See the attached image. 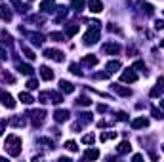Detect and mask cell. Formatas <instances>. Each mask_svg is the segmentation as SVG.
Returning a JSON list of instances; mask_svg holds the SVG:
<instances>
[{
	"label": "cell",
	"instance_id": "cell-41",
	"mask_svg": "<svg viewBox=\"0 0 164 162\" xmlns=\"http://www.w3.org/2000/svg\"><path fill=\"white\" fill-rule=\"evenodd\" d=\"M107 76H109V73H99V74H96V78L97 80H105Z\"/></svg>",
	"mask_w": 164,
	"mask_h": 162
},
{
	"label": "cell",
	"instance_id": "cell-24",
	"mask_svg": "<svg viewBox=\"0 0 164 162\" xmlns=\"http://www.w3.org/2000/svg\"><path fill=\"white\" fill-rule=\"evenodd\" d=\"M65 33H67V36H75V34L78 33V25H67Z\"/></svg>",
	"mask_w": 164,
	"mask_h": 162
},
{
	"label": "cell",
	"instance_id": "cell-37",
	"mask_svg": "<svg viewBox=\"0 0 164 162\" xmlns=\"http://www.w3.org/2000/svg\"><path fill=\"white\" fill-rule=\"evenodd\" d=\"M76 103H78V105H90L92 101L88 99V97H82V95H80V97H78V101H76Z\"/></svg>",
	"mask_w": 164,
	"mask_h": 162
},
{
	"label": "cell",
	"instance_id": "cell-16",
	"mask_svg": "<svg viewBox=\"0 0 164 162\" xmlns=\"http://www.w3.org/2000/svg\"><path fill=\"white\" fill-rule=\"evenodd\" d=\"M118 69H120V61H109V63H107V73H117L118 71Z\"/></svg>",
	"mask_w": 164,
	"mask_h": 162
},
{
	"label": "cell",
	"instance_id": "cell-3",
	"mask_svg": "<svg viewBox=\"0 0 164 162\" xmlns=\"http://www.w3.org/2000/svg\"><path fill=\"white\" fill-rule=\"evenodd\" d=\"M44 57H48V59H55V61H63V52L48 48V50H44Z\"/></svg>",
	"mask_w": 164,
	"mask_h": 162
},
{
	"label": "cell",
	"instance_id": "cell-8",
	"mask_svg": "<svg viewBox=\"0 0 164 162\" xmlns=\"http://www.w3.org/2000/svg\"><path fill=\"white\" fill-rule=\"evenodd\" d=\"M113 90H115L118 95H122V97H128V95H132L130 88H124V86H120V84H113Z\"/></svg>",
	"mask_w": 164,
	"mask_h": 162
},
{
	"label": "cell",
	"instance_id": "cell-27",
	"mask_svg": "<svg viewBox=\"0 0 164 162\" xmlns=\"http://www.w3.org/2000/svg\"><path fill=\"white\" fill-rule=\"evenodd\" d=\"M94 141H96V136H94V133H88V136L82 137V143H86V145H92Z\"/></svg>",
	"mask_w": 164,
	"mask_h": 162
},
{
	"label": "cell",
	"instance_id": "cell-43",
	"mask_svg": "<svg viewBox=\"0 0 164 162\" xmlns=\"http://www.w3.org/2000/svg\"><path fill=\"white\" fill-rule=\"evenodd\" d=\"M153 116L155 118H164V115H162L160 111H156V109H153Z\"/></svg>",
	"mask_w": 164,
	"mask_h": 162
},
{
	"label": "cell",
	"instance_id": "cell-6",
	"mask_svg": "<svg viewBox=\"0 0 164 162\" xmlns=\"http://www.w3.org/2000/svg\"><path fill=\"white\" fill-rule=\"evenodd\" d=\"M44 115H46L44 111H34V112H31V116H33V124H34V126H40L42 122H44Z\"/></svg>",
	"mask_w": 164,
	"mask_h": 162
},
{
	"label": "cell",
	"instance_id": "cell-42",
	"mask_svg": "<svg viewBox=\"0 0 164 162\" xmlns=\"http://www.w3.org/2000/svg\"><path fill=\"white\" fill-rule=\"evenodd\" d=\"M155 29H164V21H155Z\"/></svg>",
	"mask_w": 164,
	"mask_h": 162
},
{
	"label": "cell",
	"instance_id": "cell-25",
	"mask_svg": "<svg viewBox=\"0 0 164 162\" xmlns=\"http://www.w3.org/2000/svg\"><path fill=\"white\" fill-rule=\"evenodd\" d=\"M50 99H54L52 103H61V101H63V97L58 94V91H50Z\"/></svg>",
	"mask_w": 164,
	"mask_h": 162
},
{
	"label": "cell",
	"instance_id": "cell-50",
	"mask_svg": "<svg viewBox=\"0 0 164 162\" xmlns=\"http://www.w3.org/2000/svg\"><path fill=\"white\" fill-rule=\"evenodd\" d=\"M162 151H164V145H162Z\"/></svg>",
	"mask_w": 164,
	"mask_h": 162
},
{
	"label": "cell",
	"instance_id": "cell-23",
	"mask_svg": "<svg viewBox=\"0 0 164 162\" xmlns=\"http://www.w3.org/2000/svg\"><path fill=\"white\" fill-rule=\"evenodd\" d=\"M105 52L107 53H118L120 52V46L118 44H107L105 46Z\"/></svg>",
	"mask_w": 164,
	"mask_h": 162
},
{
	"label": "cell",
	"instance_id": "cell-12",
	"mask_svg": "<svg viewBox=\"0 0 164 162\" xmlns=\"http://www.w3.org/2000/svg\"><path fill=\"white\" fill-rule=\"evenodd\" d=\"M19 101H21V103H25V105H31L34 99H33V95H31V94H27V91H19Z\"/></svg>",
	"mask_w": 164,
	"mask_h": 162
},
{
	"label": "cell",
	"instance_id": "cell-5",
	"mask_svg": "<svg viewBox=\"0 0 164 162\" xmlns=\"http://www.w3.org/2000/svg\"><path fill=\"white\" fill-rule=\"evenodd\" d=\"M88 6H90V12H92V13L103 12V2H101V0H90Z\"/></svg>",
	"mask_w": 164,
	"mask_h": 162
},
{
	"label": "cell",
	"instance_id": "cell-9",
	"mask_svg": "<svg viewBox=\"0 0 164 162\" xmlns=\"http://www.w3.org/2000/svg\"><path fill=\"white\" fill-rule=\"evenodd\" d=\"M40 76H42V78H44V80H52L54 78V71H52V69H50V67H40Z\"/></svg>",
	"mask_w": 164,
	"mask_h": 162
},
{
	"label": "cell",
	"instance_id": "cell-39",
	"mask_svg": "<svg viewBox=\"0 0 164 162\" xmlns=\"http://www.w3.org/2000/svg\"><path fill=\"white\" fill-rule=\"evenodd\" d=\"M31 21H33V23H44V17H40V16H33Z\"/></svg>",
	"mask_w": 164,
	"mask_h": 162
},
{
	"label": "cell",
	"instance_id": "cell-1",
	"mask_svg": "<svg viewBox=\"0 0 164 162\" xmlns=\"http://www.w3.org/2000/svg\"><path fill=\"white\" fill-rule=\"evenodd\" d=\"M6 151H8L12 157H19L21 154V137H17V136L6 137Z\"/></svg>",
	"mask_w": 164,
	"mask_h": 162
},
{
	"label": "cell",
	"instance_id": "cell-4",
	"mask_svg": "<svg viewBox=\"0 0 164 162\" xmlns=\"http://www.w3.org/2000/svg\"><path fill=\"white\" fill-rule=\"evenodd\" d=\"M120 80H122V82H128V84H132V82L138 80V74H135L132 69H128V71H124L122 74H120Z\"/></svg>",
	"mask_w": 164,
	"mask_h": 162
},
{
	"label": "cell",
	"instance_id": "cell-14",
	"mask_svg": "<svg viewBox=\"0 0 164 162\" xmlns=\"http://www.w3.org/2000/svg\"><path fill=\"white\" fill-rule=\"evenodd\" d=\"M0 19H4V21H12V12L6 8V6H0Z\"/></svg>",
	"mask_w": 164,
	"mask_h": 162
},
{
	"label": "cell",
	"instance_id": "cell-31",
	"mask_svg": "<svg viewBox=\"0 0 164 162\" xmlns=\"http://www.w3.org/2000/svg\"><path fill=\"white\" fill-rule=\"evenodd\" d=\"M2 42H4L6 46H12V42H13V40H12V36H10L8 33H2Z\"/></svg>",
	"mask_w": 164,
	"mask_h": 162
},
{
	"label": "cell",
	"instance_id": "cell-2",
	"mask_svg": "<svg viewBox=\"0 0 164 162\" xmlns=\"http://www.w3.org/2000/svg\"><path fill=\"white\" fill-rule=\"evenodd\" d=\"M0 101H2V105H4V107H8V109L16 107V101H13V97L8 94V91H0Z\"/></svg>",
	"mask_w": 164,
	"mask_h": 162
},
{
	"label": "cell",
	"instance_id": "cell-15",
	"mask_svg": "<svg viewBox=\"0 0 164 162\" xmlns=\"http://www.w3.org/2000/svg\"><path fill=\"white\" fill-rule=\"evenodd\" d=\"M31 42L34 46H42V42H44V36H42L40 33H33L31 34Z\"/></svg>",
	"mask_w": 164,
	"mask_h": 162
},
{
	"label": "cell",
	"instance_id": "cell-7",
	"mask_svg": "<svg viewBox=\"0 0 164 162\" xmlns=\"http://www.w3.org/2000/svg\"><path fill=\"white\" fill-rule=\"evenodd\" d=\"M82 63H84L86 67H94V65H97V55H94V53L84 55V57H82Z\"/></svg>",
	"mask_w": 164,
	"mask_h": 162
},
{
	"label": "cell",
	"instance_id": "cell-21",
	"mask_svg": "<svg viewBox=\"0 0 164 162\" xmlns=\"http://www.w3.org/2000/svg\"><path fill=\"white\" fill-rule=\"evenodd\" d=\"M17 69H19V73H23V74H31V73L34 71V69H33L31 65H25V63H19Z\"/></svg>",
	"mask_w": 164,
	"mask_h": 162
},
{
	"label": "cell",
	"instance_id": "cell-26",
	"mask_svg": "<svg viewBox=\"0 0 164 162\" xmlns=\"http://www.w3.org/2000/svg\"><path fill=\"white\" fill-rule=\"evenodd\" d=\"M12 4L16 6V8H19V12H27V10H29L23 2H21V0H12Z\"/></svg>",
	"mask_w": 164,
	"mask_h": 162
},
{
	"label": "cell",
	"instance_id": "cell-40",
	"mask_svg": "<svg viewBox=\"0 0 164 162\" xmlns=\"http://www.w3.org/2000/svg\"><path fill=\"white\" fill-rule=\"evenodd\" d=\"M8 57V52H6V48H0V61H4Z\"/></svg>",
	"mask_w": 164,
	"mask_h": 162
},
{
	"label": "cell",
	"instance_id": "cell-19",
	"mask_svg": "<svg viewBox=\"0 0 164 162\" xmlns=\"http://www.w3.org/2000/svg\"><path fill=\"white\" fill-rule=\"evenodd\" d=\"M71 6H73V10L80 12V10H84V6H86V0H73Z\"/></svg>",
	"mask_w": 164,
	"mask_h": 162
},
{
	"label": "cell",
	"instance_id": "cell-22",
	"mask_svg": "<svg viewBox=\"0 0 164 162\" xmlns=\"http://www.w3.org/2000/svg\"><path fill=\"white\" fill-rule=\"evenodd\" d=\"M10 124H12V126H16V128H23V126H25V118L16 116V118H12V120H10Z\"/></svg>",
	"mask_w": 164,
	"mask_h": 162
},
{
	"label": "cell",
	"instance_id": "cell-18",
	"mask_svg": "<svg viewBox=\"0 0 164 162\" xmlns=\"http://www.w3.org/2000/svg\"><path fill=\"white\" fill-rule=\"evenodd\" d=\"M40 10L42 12H54V0H44L40 4Z\"/></svg>",
	"mask_w": 164,
	"mask_h": 162
},
{
	"label": "cell",
	"instance_id": "cell-30",
	"mask_svg": "<svg viewBox=\"0 0 164 162\" xmlns=\"http://www.w3.org/2000/svg\"><path fill=\"white\" fill-rule=\"evenodd\" d=\"M50 38L55 40V42H63V38H65V36H63L61 33H52V34H50Z\"/></svg>",
	"mask_w": 164,
	"mask_h": 162
},
{
	"label": "cell",
	"instance_id": "cell-46",
	"mask_svg": "<svg viewBox=\"0 0 164 162\" xmlns=\"http://www.w3.org/2000/svg\"><path fill=\"white\" fill-rule=\"evenodd\" d=\"M126 118H128L126 112H118V120H126Z\"/></svg>",
	"mask_w": 164,
	"mask_h": 162
},
{
	"label": "cell",
	"instance_id": "cell-38",
	"mask_svg": "<svg viewBox=\"0 0 164 162\" xmlns=\"http://www.w3.org/2000/svg\"><path fill=\"white\" fill-rule=\"evenodd\" d=\"M4 80H6V82H10V84H12V82H16L13 74H10V73H4Z\"/></svg>",
	"mask_w": 164,
	"mask_h": 162
},
{
	"label": "cell",
	"instance_id": "cell-35",
	"mask_svg": "<svg viewBox=\"0 0 164 162\" xmlns=\"http://www.w3.org/2000/svg\"><path fill=\"white\" fill-rule=\"evenodd\" d=\"M160 94H162V88L159 86V84H156V86L151 90V95H153V97H156V95H160Z\"/></svg>",
	"mask_w": 164,
	"mask_h": 162
},
{
	"label": "cell",
	"instance_id": "cell-48",
	"mask_svg": "<svg viewBox=\"0 0 164 162\" xmlns=\"http://www.w3.org/2000/svg\"><path fill=\"white\" fill-rule=\"evenodd\" d=\"M160 107H162V111H164V99H162V101H160Z\"/></svg>",
	"mask_w": 164,
	"mask_h": 162
},
{
	"label": "cell",
	"instance_id": "cell-36",
	"mask_svg": "<svg viewBox=\"0 0 164 162\" xmlns=\"http://www.w3.org/2000/svg\"><path fill=\"white\" fill-rule=\"evenodd\" d=\"M134 69H138V71H145V63L143 61H135L134 63Z\"/></svg>",
	"mask_w": 164,
	"mask_h": 162
},
{
	"label": "cell",
	"instance_id": "cell-28",
	"mask_svg": "<svg viewBox=\"0 0 164 162\" xmlns=\"http://www.w3.org/2000/svg\"><path fill=\"white\" fill-rule=\"evenodd\" d=\"M65 149H69L71 153H76V151H78V147H76L75 141H67V143H65Z\"/></svg>",
	"mask_w": 164,
	"mask_h": 162
},
{
	"label": "cell",
	"instance_id": "cell-20",
	"mask_svg": "<svg viewBox=\"0 0 164 162\" xmlns=\"http://www.w3.org/2000/svg\"><path fill=\"white\" fill-rule=\"evenodd\" d=\"M84 157H86L88 160H94V158H99V151H97V149H88L86 153H84Z\"/></svg>",
	"mask_w": 164,
	"mask_h": 162
},
{
	"label": "cell",
	"instance_id": "cell-10",
	"mask_svg": "<svg viewBox=\"0 0 164 162\" xmlns=\"http://www.w3.org/2000/svg\"><path fill=\"white\" fill-rule=\"evenodd\" d=\"M59 90H61V91H67V94H73L75 86H73L71 82H67V80H59Z\"/></svg>",
	"mask_w": 164,
	"mask_h": 162
},
{
	"label": "cell",
	"instance_id": "cell-45",
	"mask_svg": "<svg viewBox=\"0 0 164 162\" xmlns=\"http://www.w3.org/2000/svg\"><path fill=\"white\" fill-rule=\"evenodd\" d=\"M4 130H6V120H0V136L4 133Z\"/></svg>",
	"mask_w": 164,
	"mask_h": 162
},
{
	"label": "cell",
	"instance_id": "cell-29",
	"mask_svg": "<svg viewBox=\"0 0 164 162\" xmlns=\"http://www.w3.org/2000/svg\"><path fill=\"white\" fill-rule=\"evenodd\" d=\"M21 50L25 52V55H27V57H29V59H34V57H37V55H34V52H33V50H29V48H27V46H21Z\"/></svg>",
	"mask_w": 164,
	"mask_h": 162
},
{
	"label": "cell",
	"instance_id": "cell-11",
	"mask_svg": "<svg viewBox=\"0 0 164 162\" xmlns=\"http://www.w3.org/2000/svg\"><path fill=\"white\" fill-rule=\"evenodd\" d=\"M145 126H149V120H147V118H143V116L135 118V120L132 122V128H135V130H138V128H145Z\"/></svg>",
	"mask_w": 164,
	"mask_h": 162
},
{
	"label": "cell",
	"instance_id": "cell-47",
	"mask_svg": "<svg viewBox=\"0 0 164 162\" xmlns=\"http://www.w3.org/2000/svg\"><path fill=\"white\" fill-rule=\"evenodd\" d=\"M97 111H99V112H105L107 107H105V105H97Z\"/></svg>",
	"mask_w": 164,
	"mask_h": 162
},
{
	"label": "cell",
	"instance_id": "cell-13",
	"mask_svg": "<svg viewBox=\"0 0 164 162\" xmlns=\"http://www.w3.org/2000/svg\"><path fill=\"white\" fill-rule=\"evenodd\" d=\"M54 118H55L58 122H65L67 118H69V111H55Z\"/></svg>",
	"mask_w": 164,
	"mask_h": 162
},
{
	"label": "cell",
	"instance_id": "cell-44",
	"mask_svg": "<svg viewBox=\"0 0 164 162\" xmlns=\"http://www.w3.org/2000/svg\"><path fill=\"white\" fill-rule=\"evenodd\" d=\"M71 73H73V74H80V71H78V65H71Z\"/></svg>",
	"mask_w": 164,
	"mask_h": 162
},
{
	"label": "cell",
	"instance_id": "cell-49",
	"mask_svg": "<svg viewBox=\"0 0 164 162\" xmlns=\"http://www.w3.org/2000/svg\"><path fill=\"white\" fill-rule=\"evenodd\" d=\"M160 46H162V48H164V40H162V42H160Z\"/></svg>",
	"mask_w": 164,
	"mask_h": 162
},
{
	"label": "cell",
	"instance_id": "cell-32",
	"mask_svg": "<svg viewBox=\"0 0 164 162\" xmlns=\"http://www.w3.org/2000/svg\"><path fill=\"white\" fill-rule=\"evenodd\" d=\"M27 88H29V90H37L38 88V80L37 78H31L29 82H27Z\"/></svg>",
	"mask_w": 164,
	"mask_h": 162
},
{
	"label": "cell",
	"instance_id": "cell-17",
	"mask_svg": "<svg viewBox=\"0 0 164 162\" xmlns=\"http://www.w3.org/2000/svg\"><path fill=\"white\" fill-rule=\"evenodd\" d=\"M117 151H118L120 154H126V153H130V151H132V145L128 143V141H122V143L118 145V149H117Z\"/></svg>",
	"mask_w": 164,
	"mask_h": 162
},
{
	"label": "cell",
	"instance_id": "cell-34",
	"mask_svg": "<svg viewBox=\"0 0 164 162\" xmlns=\"http://www.w3.org/2000/svg\"><path fill=\"white\" fill-rule=\"evenodd\" d=\"M141 8L145 10V13H147V16H153V10H155V8H153L151 4H141Z\"/></svg>",
	"mask_w": 164,
	"mask_h": 162
},
{
	"label": "cell",
	"instance_id": "cell-33",
	"mask_svg": "<svg viewBox=\"0 0 164 162\" xmlns=\"http://www.w3.org/2000/svg\"><path fill=\"white\" fill-rule=\"evenodd\" d=\"M111 137L115 139V137H117V133H115V132H109V133H101V141H107V139H111Z\"/></svg>",
	"mask_w": 164,
	"mask_h": 162
}]
</instances>
